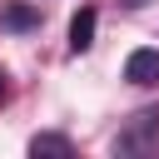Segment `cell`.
<instances>
[{
	"mask_svg": "<svg viewBox=\"0 0 159 159\" xmlns=\"http://www.w3.org/2000/svg\"><path fill=\"white\" fill-rule=\"evenodd\" d=\"M124 80H129V84H159V50H149V45L129 50V60H124Z\"/></svg>",
	"mask_w": 159,
	"mask_h": 159,
	"instance_id": "6da1fadb",
	"label": "cell"
},
{
	"mask_svg": "<svg viewBox=\"0 0 159 159\" xmlns=\"http://www.w3.org/2000/svg\"><path fill=\"white\" fill-rule=\"evenodd\" d=\"M154 139H159V114H139L134 129L114 139V149H119V154H134V149H149Z\"/></svg>",
	"mask_w": 159,
	"mask_h": 159,
	"instance_id": "7a4b0ae2",
	"label": "cell"
},
{
	"mask_svg": "<svg viewBox=\"0 0 159 159\" xmlns=\"http://www.w3.org/2000/svg\"><path fill=\"white\" fill-rule=\"evenodd\" d=\"M94 25H99V15H94L89 5H84V10L70 20V55H84V50L94 45Z\"/></svg>",
	"mask_w": 159,
	"mask_h": 159,
	"instance_id": "3957f363",
	"label": "cell"
},
{
	"mask_svg": "<svg viewBox=\"0 0 159 159\" xmlns=\"http://www.w3.org/2000/svg\"><path fill=\"white\" fill-rule=\"evenodd\" d=\"M30 154H70V139H60V134H35V139H30Z\"/></svg>",
	"mask_w": 159,
	"mask_h": 159,
	"instance_id": "277c9868",
	"label": "cell"
},
{
	"mask_svg": "<svg viewBox=\"0 0 159 159\" xmlns=\"http://www.w3.org/2000/svg\"><path fill=\"white\" fill-rule=\"evenodd\" d=\"M0 99H5V70H0Z\"/></svg>",
	"mask_w": 159,
	"mask_h": 159,
	"instance_id": "5b68a950",
	"label": "cell"
},
{
	"mask_svg": "<svg viewBox=\"0 0 159 159\" xmlns=\"http://www.w3.org/2000/svg\"><path fill=\"white\" fill-rule=\"evenodd\" d=\"M124 5H149V0H124Z\"/></svg>",
	"mask_w": 159,
	"mask_h": 159,
	"instance_id": "8992f818",
	"label": "cell"
}]
</instances>
